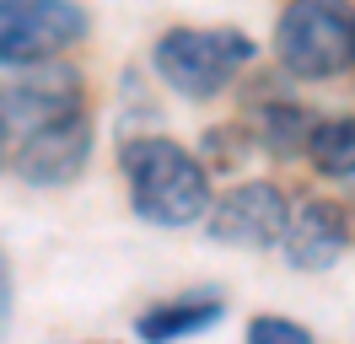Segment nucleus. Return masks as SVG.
Segmentation results:
<instances>
[{
	"instance_id": "nucleus-5",
	"label": "nucleus",
	"mask_w": 355,
	"mask_h": 344,
	"mask_svg": "<svg viewBox=\"0 0 355 344\" xmlns=\"http://www.w3.org/2000/svg\"><path fill=\"white\" fill-rule=\"evenodd\" d=\"M87 113V92H81V70L70 64H27V76L0 86V135H38V129Z\"/></svg>"
},
{
	"instance_id": "nucleus-6",
	"label": "nucleus",
	"mask_w": 355,
	"mask_h": 344,
	"mask_svg": "<svg viewBox=\"0 0 355 344\" xmlns=\"http://www.w3.org/2000/svg\"><path fill=\"white\" fill-rule=\"evenodd\" d=\"M286 221L291 205L275 183H237L232 194H221V205H210L205 232L226 248H275L286 237Z\"/></svg>"
},
{
	"instance_id": "nucleus-2",
	"label": "nucleus",
	"mask_w": 355,
	"mask_h": 344,
	"mask_svg": "<svg viewBox=\"0 0 355 344\" xmlns=\"http://www.w3.org/2000/svg\"><path fill=\"white\" fill-rule=\"evenodd\" d=\"M253 54H259V43L237 27H167L151 49V64L183 97H216Z\"/></svg>"
},
{
	"instance_id": "nucleus-11",
	"label": "nucleus",
	"mask_w": 355,
	"mask_h": 344,
	"mask_svg": "<svg viewBox=\"0 0 355 344\" xmlns=\"http://www.w3.org/2000/svg\"><path fill=\"white\" fill-rule=\"evenodd\" d=\"M312 167L323 178H355V119H329L312 129Z\"/></svg>"
},
{
	"instance_id": "nucleus-14",
	"label": "nucleus",
	"mask_w": 355,
	"mask_h": 344,
	"mask_svg": "<svg viewBox=\"0 0 355 344\" xmlns=\"http://www.w3.org/2000/svg\"><path fill=\"white\" fill-rule=\"evenodd\" d=\"M350 64H355V11H350Z\"/></svg>"
},
{
	"instance_id": "nucleus-8",
	"label": "nucleus",
	"mask_w": 355,
	"mask_h": 344,
	"mask_svg": "<svg viewBox=\"0 0 355 344\" xmlns=\"http://www.w3.org/2000/svg\"><path fill=\"white\" fill-rule=\"evenodd\" d=\"M286 258L296 269H329L350 248V210L334 199H302L286 221Z\"/></svg>"
},
{
	"instance_id": "nucleus-9",
	"label": "nucleus",
	"mask_w": 355,
	"mask_h": 344,
	"mask_svg": "<svg viewBox=\"0 0 355 344\" xmlns=\"http://www.w3.org/2000/svg\"><path fill=\"white\" fill-rule=\"evenodd\" d=\"M226 318V301L221 296H178V301H156L151 312H140L135 318V334L146 344H178L189 339V334H205V328H216Z\"/></svg>"
},
{
	"instance_id": "nucleus-12",
	"label": "nucleus",
	"mask_w": 355,
	"mask_h": 344,
	"mask_svg": "<svg viewBox=\"0 0 355 344\" xmlns=\"http://www.w3.org/2000/svg\"><path fill=\"white\" fill-rule=\"evenodd\" d=\"M248 344H318V339L291 318H253L248 322Z\"/></svg>"
},
{
	"instance_id": "nucleus-3",
	"label": "nucleus",
	"mask_w": 355,
	"mask_h": 344,
	"mask_svg": "<svg viewBox=\"0 0 355 344\" xmlns=\"http://www.w3.org/2000/svg\"><path fill=\"white\" fill-rule=\"evenodd\" d=\"M275 54L296 81H329L350 64V6L345 0H286L275 22Z\"/></svg>"
},
{
	"instance_id": "nucleus-10",
	"label": "nucleus",
	"mask_w": 355,
	"mask_h": 344,
	"mask_svg": "<svg viewBox=\"0 0 355 344\" xmlns=\"http://www.w3.org/2000/svg\"><path fill=\"white\" fill-rule=\"evenodd\" d=\"M312 113L302 103H286V97H275V103L259 108V119H253V135H259V146L269 150V156H302V150L312 146Z\"/></svg>"
},
{
	"instance_id": "nucleus-15",
	"label": "nucleus",
	"mask_w": 355,
	"mask_h": 344,
	"mask_svg": "<svg viewBox=\"0 0 355 344\" xmlns=\"http://www.w3.org/2000/svg\"><path fill=\"white\" fill-rule=\"evenodd\" d=\"M0 156H6V135H0Z\"/></svg>"
},
{
	"instance_id": "nucleus-13",
	"label": "nucleus",
	"mask_w": 355,
	"mask_h": 344,
	"mask_svg": "<svg viewBox=\"0 0 355 344\" xmlns=\"http://www.w3.org/2000/svg\"><path fill=\"white\" fill-rule=\"evenodd\" d=\"M11 322V264H6V253H0V328Z\"/></svg>"
},
{
	"instance_id": "nucleus-1",
	"label": "nucleus",
	"mask_w": 355,
	"mask_h": 344,
	"mask_svg": "<svg viewBox=\"0 0 355 344\" xmlns=\"http://www.w3.org/2000/svg\"><path fill=\"white\" fill-rule=\"evenodd\" d=\"M119 167H124L130 205L140 221L178 232V226H200L210 215V167L194 150H183L178 140L135 135L119 150Z\"/></svg>"
},
{
	"instance_id": "nucleus-7",
	"label": "nucleus",
	"mask_w": 355,
	"mask_h": 344,
	"mask_svg": "<svg viewBox=\"0 0 355 344\" xmlns=\"http://www.w3.org/2000/svg\"><path fill=\"white\" fill-rule=\"evenodd\" d=\"M92 119L87 113H76V119H60V124L38 129V135H27L22 146H17V172H22L33 189H65L76 183L92 162Z\"/></svg>"
},
{
	"instance_id": "nucleus-4",
	"label": "nucleus",
	"mask_w": 355,
	"mask_h": 344,
	"mask_svg": "<svg viewBox=\"0 0 355 344\" xmlns=\"http://www.w3.org/2000/svg\"><path fill=\"white\" fill-rule=\"evenodd\" d=\"M87 33L92 17L76 0H0V64H49Z\"/></svg>"
}]
</instances>
